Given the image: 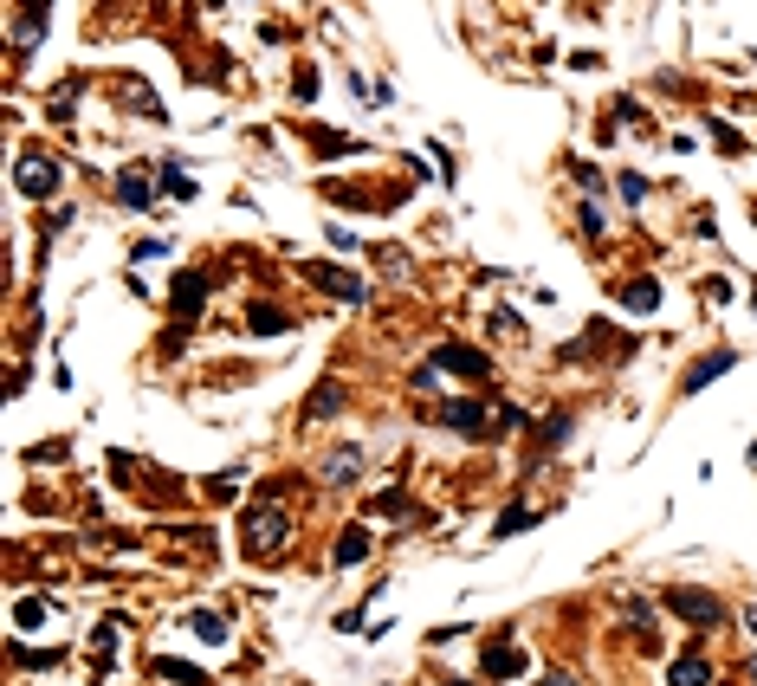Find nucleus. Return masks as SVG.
Returning <instances> with one entry per match:
<instances>
[{"instance_id": "nucleus-24", "label": "nucleus", "mask_w": 757, "mask_h": 686, "mask_svg": "<svg viewBox=\"0 0 757 686\" xmlns=\"http://www.w3.org/2000/svg\"><path fill=\"white\" fill-rule=\"evenodd\" d=\"M531 512H499V525H492V538H512V531H525Z\"/></svg>"}, {"instance_id": "nucleus-14", "label": "nucleus", "mask_w": 757, "mask_h": 686, "mask_svg": "<svg viewBox=\"0 0 757 686\" xmlns=\"http://www.w3.org/2000/svg\"><path fill=\"white\" fill-rule=\"evenodd\" d=\"M622 305H628V311H654V305H660V285H654V279H635V285L622 292Z\"/></svg>"}, {"instance_id": "nucleus-6", "label": "nucleus", "mask_w": 757, "mask_h": 686, "mask_svg": "<svg viewBox=\"0 0 757 686\" xmlns=\"http://www.w3.org/2000/svg\"><path fill=\"white\" fill-rule=\"evenodd\" d=\"M434 369H460V376H492V363H486V356H479V350H466V343H440V350H434Z\"/></svg>"}, {"instance_id": "nucleus-23", "label": "nucleus", "mask_w": 757, "mask_h": 686, "mask_svg": "<svg viewBox=\"0 0 757 686\" xmlns=\"http://www.w3.org/2000/svg\"><path fill=\"white\" fill-rule=\"evenodd\" d=\"M292 98H298V104H311V98H318V72H311V65H298V78H292Z\"/></svg>"}, {"instance_id": "nucleus-28", "label": "nucleus", "mask_w": 757, "mask_h": 686, "mask_svg": "<svg viewBox=\"0 0 757 686\" xmlns=\"http://www.w3.org/2000/svg\"><path fill=\"white\" fill-rule=\"evenodd\" d=\"M538 686H576V680H570V674H544Z\"/></svg>"}, {"instance_id": "nucleus-5", "label": "nucleus", "mask_w": 757, "mask_h": 686, "mask_svg": "<svg viewBox=\"0 0 757 686\" xmlns=\"http://www.w3.org/2000/svg\"><path fill=\"white\" fill-rule=\"evenodd\" d=\"M732 363H738L732 350H712V356H699V363H693V369H686V376H680V395H699V389H706V382H719V376H725V369H732Z\"/></svg>"}, {"instance_id": "nucleus-8", "label": "nucleus", "mask_w": 757, "mask_h": 686, "mask_svg": "<svg viewBox=\"0 0 757 686\" xmlns=\"http://www.w3.org/2000/svg\"><path fill=\"white\" fill-rule=\"evenodd\" d=\"M356 473H363V447H337V454L324 460V486H350Z\"/></svg>"}, {"instance_id": "nucleus-2", "label": "nucleus", "mask_w": 757, "mask_h": 686, "mask_svg": "<svg viewBox=\"0 0 757 686\" xmlns=\"http://www.w3.org/2000/svg\"><path fill=\"white\" fill-rule=\"evenodd\" d=\"M667 615H680L693 628H725V602L712 589H667Z\"/></svg>"}, {"instance_id": "nucleus-15", "label": "nucleus", "mask_w": 757, "mask_h": 686, "mask_svg": "<svg viewBox=\"0 0 757 686\" xmlns=\"http://www.w3.org/2000/svg\"><path fill=\"white\" fill-rule=\"evenodd\" d=\"M117 201H123V208H149V175H123Z\"/></svg>"}, {"instance_id": "nucleus-26", "label": "nucleus", "mask_w": 757, "mask_h": 686, "mask_svg": "<svg viewBox=\"0 0 757 686\" xmlns=\"http://www.w3.org/2000/svg\"><path fill=\"white\" fill-rule=\"evenodd\" d=\"M162 182H169V195H175V201H188V195H195V182H188L182 169H169V175H162Z\"/></svg>"}, {"instance_id": "nucleus-17", "label": "nucleus", "mask_w": 757, "mask_h": 686, "mask_svg": "<svg viewBox=\"0 0 757 686\" xmlns=\"http://www.w3.org/2000/svg\"><path fill=\"white\" fill-rule=\"evenodd\" d=\"M615 622H622V628H648V622H654V609H648L641 596H628L622 609H615Z\"/></svg>"}, {"instance_id": "nucleus-13", "label": "nucleus", "mask_w": 757, "mask_h": 686, "mask_svg": "<svg viewBox=\"0 0 757 686\" xmlns=\"http://www.w3.org/2000/svg\"><path fill=\"white\" fill-rule=\"evenodd\" d=\"M201 305H208V285H201L195 272H188V279H175V311H182V318H195Z\"/></svg>"}, {"instance_id": "nucleus-30", "label": "nucleus", "mask_w": 757, "mask_h": 686, "mask_svg": "<svg viewBox=\"0 0 757 686\" xmlns=\"http://www.w3.org/2000/svg\"><path fill=\"white\" fill-rule=\"evenodd\" d=\"M447 686H473V680H447Z\"/></svg>"}, {"instance_id": "nucleus-3", "label": "nucleus", "mask_w": 757, "mask_h": 686, "mask_svg": "<svg viewBox=\"0 0 757 686\" xmlns=\"http://www.w3.org/2000/svg\"><path fill=\"white\" fill-rule=\"evenodd\" d=\"M13 188L33 195V201L59 195V162H52V156H20V162H13Z\"/></svg>"}, {"instance_id": "nucleus-22", "label": "nucleus", "mask_w": 757, "mask_h": 686, "mask_svg": "<svg viewBox=\"0 0 757 686\" xmlns=\"http://www.w3.org/2000/svg\"><path fill=\"white\" fill-rule=\"evenodd\" d=\"M712 136H719V149H725V156H745V149H751V143H745V136H738V130H732V123H712Z\"/></svg>"}, {"instance_id": "nucleus-18", "label": "nucleus", "mask_w": 757, "mask_h": 686, "mask_svg": "<svg viewBox=\"0 0 757 686\" xmlns=\"http://www.w3.org/2000/svg\"><path fill=\"white\" fill-rule=\"evenodd\" d=\"M246 324H253V331H285V311H272V305H253V311H246Z\"/></svg>"}, {"instance_id": "nucleus-10", "label": "nucleus", "mask_w": 757, "mask_h": 686, "mask_svg": "<svg viewBox=\"0 0 757 686\" xmlns=\"http://www.w3.org/2000/svg\"><path fill=\"white\" fill-rule=\"evenodd\" d=\"M363 557H369V531H363V525H350V531L337 538V551H330V564L350 570V564H363Z\"/></svg>"}, {"instance_id": "nucleus-4", "label": "nucleus", "mask_w": 757, "mask_h": 686, "mask_svg": "<svg viewBox=\"0 0 757 686\" xmlns=\"http://www.w3.org/2000/svg\"><path fill=\"white\" fill-rule=\"evenodd\" d=\"M305 279H311V285H324L330 298H350V305H363V298H369V285L356 279V272H337V266H324V259H311Z\"/></svg>"}, {"instance_id": "nucleus-21", "label": "nucleus", "mask_w": 757, "mask_h": 686, "mask_svg": "<svg viewBox=\"0 0 757 686\" xmlns=\"http://www.w3.org/2000/svg\"><path fill=\"white\" fill-rule=\"evenodd\" d=\"M110 648H117V622H104L98 635H91V661H98V667H110Z\"/></svg>"}, {"instance_id": "nucleus-12", "label": "nucleus", "mask_w": 757, "mask_h": 686, "mask_svg": "<svg viewBox=\"0 0 757 686\" xmlns=\"http://www.w3.org/2000/svg\"><path fill=\"white\" fill-rule=\"evenodd\" d=\"M330 415H343V382L337 376H324L318 395H311V421H330Z\"/></svg>"}, {"instance_id": "nucleus-31", "label": "nucleus", "mask_w": 757, "mask_h": 686, "mask_svg": "<svg viewBox=\"0 0 757 686\" xmlns=\"http://www.w3.org/2000/svg\"><path fill=\"white\" fill-rule=\"evenodd\" d=\"M751 460H757V447H751Z\"/></svg>"}, {"instance_id": "nucleus-1", "label": "nucleus", "mask_w": 757, "mask_h": 686, "mask_svg": "<svg viewBox=\"0 0 757 686\" xmlns=\"http://www.w3.org/2000/svg\"><path fill=\"white\" fill-rule=\"evenodd\" d=\"M240 544H246V557L272 564V557H285V544H292V518H285L279 505H253V512L240 518Z\"/></svg>"}, {"instance_id": "nucleus-25", "label": "nucleus", "mask_w": 757, "mask_h": 686, "mask_svg": "<svg viewBox=\"0 0 757 686\" xmlns=\"http://www.w3.org/2000/svg\"><path fill=\"white\" fill-rule=\"evenodd\" d=\"M318 149H324V156H350V136H337V130H318Z\"/></svg>"}, {"instance_id": "nucleus-9", "label": "nucleus", "mask_w": 757, "mask_h": 686, "mask_svg": "<svg viewBox=\"0 0 757 686\" xmlns=\"http://www.w3.org/2000/svg\"><path fill=\"white\" fill-rule=\"evenodd\" d=\"M712 680V661L706 654H680V661L667 667V686H706Z\"/></svg>"}, {"instance_id": "nucleus-32", "label": "nucleus", "mask_w": 757, "mask_h": 686, "mask_svg": "<svg viewBox=\"0 0 757 686\" xmlns=\"http://www.w3.org/2000/svg\"><path fill=\"white\" fill-rule=\"evenodd\" d=\"M751 674H757V661H751Z\"/></svg>"}, {"instance_id": "nucleus-29", "label": "nucleus", "mask_w": 757, "mask_h": 686, "mask_svg": "<svg viewBox=\"0 0 757 686\" xmlns=\"http://www.w3.org/2000/svg\"><path fill=\"white\" fill-rule=\"evenodd\" d=\"M745 622H751V628H757V609H751V615H745Z\"/></svg>"}, {"instance_id": "nucleus-11", "label": "nucleus", "mask_w": 757, "mask_h": 686, "mask_svg": "<svg viewBox=\"0 0 757 686\" xmlns=\"http://www.w3.org/2000/svg\"><path fill=\"white\" fill-rule=\"evenodd\" d=\"M149 674H156V680H175V686H208V674H201V667L169 661V654H156V661H149Z\"/></svg>"}, {"instance_id": "nucleus-19", "label": "nucleus", "mask_w": 757, "mask_h": 686, "mask_svg": "<svg viewBox=\"0 0 757 686\" xmlns=\"http://www.w3.org/2000/svg\"><path fill=\"white\" fill-rule=\"evenodd\" d=\"M46 622V602L39 596H20V609H13V628H39Z\"/></svg>"}, {"instance_id": "nucleus-20", "label": "nucleus", "mask_w": 757, "mask_h": 686, "mask_svg": "<svg viewBox=\"0 0 757 686\" xmlns=\"http://www.w3.org/2000/svg\"><path fill=\"white\" fill-rule=\"evenodd\" d=\"M188 628H195L201 641H220V635H227V622H220V615H208V609H195V615H188Z\"/></svg>"}, {"instance_id": "nucleus-27", "label": "nucleus", "mask_w": 757, "mask_h": 686, "mask_svg": "<svg viewBox=\"0 0 757 686\" xmlns=\"http://www.w3.org/2000/svg\"><path fill=\"white\" fill-rule=\"evenodd\" d=\"M622 201H648V182H641V175H622Z\"/></svg>"}, {"instance_id": "nucleus-16", "label": "nucleus", "mask_w": 757, "mask_h": 686, "mask_svg": "<svg viewBox=\"0 0 757 686\" xmlns=\"http://www.w3.org/2000/svg\"><path fill=\"white\" fill-rule=\"evenodd\" d=\"M440 415H447L453 428H473V434L486 428V415H479V402H447V408H440Z\"/></svg>"}, {"instance_id": "nucleus-7", "label": "nucleus", "mask_w": 757, "mask_h": 686, "mask_svg": "<svg viewBox=\"0 0 757 686\" xmlns=\"http://www.w3.org/2000/svg\"><path fill=\"white\" fill-rule=\"evenodd\" d=\"M525 667H531V654L518 648V641H492L486 648V674L492 680H512V674H525Z\"/></svg>"}]
</instances>
